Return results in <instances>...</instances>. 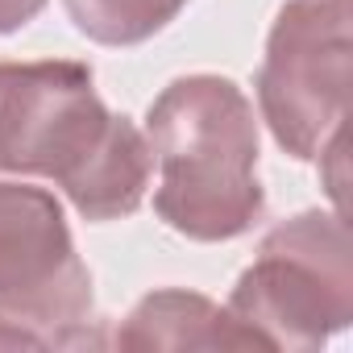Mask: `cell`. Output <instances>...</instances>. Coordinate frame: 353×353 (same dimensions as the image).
<instances>
[{
    "label": "cell",
    "mask_w": 353,
    "mask_h": 353,
    "mask_svg": "<svg viewBox=\"0 0 353 353\" xmlns=\"http://www.w3.org/2000/svg\"><path fill=\"white\" fill-rule=\"evenodd\" d=\"M92 274L54 192L0 179V320L38 345H100L88 332Z\"/></svg>",
    "instance_id": "obj_5"
},
{
    "label": "cell",
    "mask_w": 353,
    "mask_h": 353,
    "mask_svg": "<svg viewBox=\"0 0 353 353\" xmlns=\"http://www.w3.org/2000/svg\"><path fill=\"white\" fill-rule=\"evenodd\" d=\"M121 349H258V341L208 295L166 287L125 316L117 328Z\"/></svg>",
    "instance_id": "obj_6"
},
{
    "label": "cell",
    "mask_w": 353,
    "mask_h": 353,
    "mask_svg": "<svg viewBox=\"0 0 353 353\" xmlns=\"http://www.w3.org/2000/svg\"><path fill=\"white\" fill-rule=\"evenodd\" d=\"M225 307L258 349L312 353L349 328L353 245L341 212H299L274 225Z\"/></svg>",
    "instance_id": "obj_3"
},
{
    "label": "cell",
    "mask_w": 353,
    "mask_h": 353,
    "mask_svg": "<svg viewBox=\"0 0 353 353\" xmlns=\"http://www.w3.org/2000/svg\"><path fill=\"white\" fill-rule=\"evenodd\" d=\"M42 9H46V0H0V34H13V30L30 26Z\"/></svg>",
    "instance_id": "obj_8"
},
{
    "label": "cell",
    "mask_w": 353,
    "mask_h": 353,
    "mask_svg": "<svg viewBox=\"0 0 353 353\" xmlns=\"http://www.w3.org/2000/svg\"><path fill=\"white\" fill-rule=\"evenodd\" d=\"M0 170L59 183L83 221H121L150 188L154 154L129 117L108 112L92 67L0 63Z\"/></svg>",
    "instance_id": "obj_1"
},
{
    "label": "cell",
    "mask_w": 353,
    "mask_h": 353,
    "mask_svg": "<svg viewBox=\"0 0 353 353\" xmlns=\"http://www.w3.org/2000/svg\"><path fill=\"white\" fill-rule=\"evenodd\" d=\"M349 0H287L258 67V108L291 158H324L349 112Z\"/></svg>",
    "instance_id": "obj_4"
},
{
    "label": "cell",
    "mask_w": 353,
    "mask_h": 353,
    "mask_svg": "<svg viewBox=\"0 0 353 353\" xmlns=\"http://www.w3.org/2000/svg\"><path fill=\"white\" fill-rule=\"evenodd\" d=\"M158 158L154 212L192 241H233L266 212L258 183V121L245 92L225 75H183L145 112Z\"/></svg>",
    "instance_id": "obj_2"
},
{
    "label": "cell",
    "mask_w": 353,
    "mask_h": 353,
    "mask_svg": "<svg viewBox=\"0 0 353 353\" xmlns=\"http://www.w3.org/2000/svg\"><path fill=\"white\" fill-rule=\"evenodd\" d=\"M75 30L100 46H137L166 30L188 0H63Z\"/></svg>",
    "instance_id": "obj_7"
}]
</instances>
